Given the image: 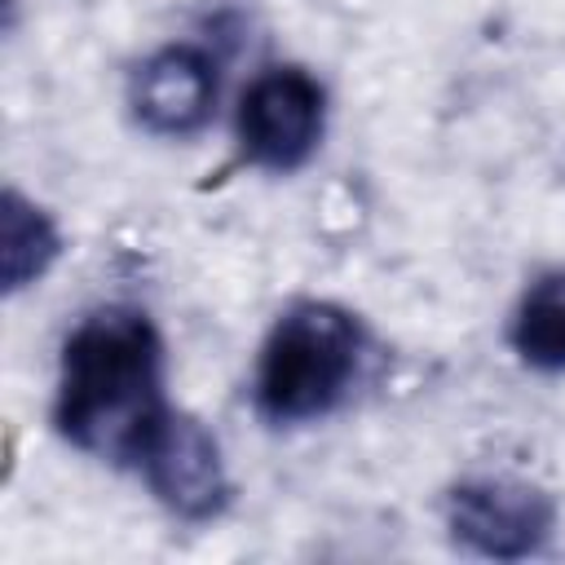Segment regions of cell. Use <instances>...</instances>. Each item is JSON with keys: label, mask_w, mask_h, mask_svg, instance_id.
Wrapping results in <instances>:
<instances>
[{"label": "cell", "mask_w": 565, "mask_h": 565, "mask_svg": "<svg viewBox=\"0 0 565 565\" xmlns=\"http://www.w3.org/2000/svg\"><path fill=\"white\" fill-rule=\"evenodd\" d=\"M216 110V66L194 44L150 53L132 75V115L154 137H194Z\"/></svg>", "instance_id": "8992f818"}, {"label": "cell", "mask_w": 565, "mask_h": 565, "mask_svg": "<svg viewBox=\"0 0 565 565\" xmlns=\"http://www.w3.org/2000/svg\"><path fill=\"white\" fill-rule=\"evenodd\" d=\"M163 340L132 305L93 309L62 344L53 424L106 463H141L154 428L168 419Z\"/></svg>", "instance_id": "6da1fadb"}, {"label": "cell", "mask_w": 565, "mask_h": 565, "mask_svg": "<svg viewBox=\"0 0 565 565\" xmlns=\"http://www.w3.org/2000/svg\"><path fill=\"white\" fill-rule=\"evenodd\" d=\"M358 358L362 327L349 309L331 300L291 305L287 313H278L256 358L252 397L260 419L309 424L331 415L358 375Z\"/></svg>", "instance_id": "7a4b0ae2"}, {"label": "cell", "mask_w": 565, "mask_h": 565, "mask_svg": "<svg viewBox=\"0 0 565 565\" xmlns=\"http://www.w3.org/2000/svg\"><path fill=\"white\" fill-rule=\"evenodd\" d=\"M327 93L300 66L260 71L238 97V150L252 168L296 172L322 141Z\"/></svg>", "instance_id": "3957f363"}, {"label": "cell", "mask_w": 565, "mask_h": 565, "mask_svg": "<svg viewBox=\"0 0 565 565\" xmlns=\"http://www.w3.org/2000/svg\"><path fill=\"white\" fill-rule=\"evenodd\" d=\"M446 530L477 556L525 561L552 539L556 503L521 477H468L446 494Z\"/></svg>", "instance_id": "277c9868"}, {"label": "cell", "mask_w": 565, "mask_h": 565, "mask_svg": "<svg viewBox=\"0 0 565 565\" xmlns=\"http://www.w3.org/2000/svg\"><path fill=\"white\" fill-rule=\"evenodd\" d=\"M57 256H62L57 221L35 199H26L22 190L9 185L0 199V282H4V296H18L31 282H40Z\"/></svg>", "instance_id": "52a82bcc"}, {"label": "cell", "mask_w": 565, "mask_h": 565, "mask_svg": "<svg viewBox=\"0 0 565 565\" xmlns=\"http://www.w3.org/2000/svg\"><path fill=\"white\" fill-rule=\"evenodd\" d=\"M508 340L525 366L565 371V269H547L525 287Z\"/></svg>", "instance_id": "ba28073f"}, {"label": "cell", "mask_w": 565, "mask_h": 565, "mask_svg": "<svg viewBox=\"0 0 565 565\" xmlns=\"http://www.w3.org/2000/svg\"><path fill=\"white\" fill-rule=\"evenodd\" d=\"M141 477L150 494L177 516V521H216L230 508V472L221 459L216 437L181 411H168V419L154 428L146 455H141Z\"/></svg>", "instance_id": "5b68a950"}]
</instances>
